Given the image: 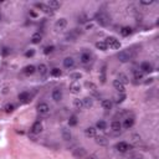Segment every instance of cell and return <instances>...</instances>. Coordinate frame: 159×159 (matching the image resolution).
I'll use <instances>...</instances> for the list:
<instances>
[{
  "mask_svg": "<svg viewBox=\"0 0 159 159\" xmlns=\"http://www.w3.org/2000/svg\"><path fill=\"white\" fill-rule=\"evenodd\" d=\"M117 59L119 62L122 63H127L129 62L132 59H133V51L129 50V49H126V50H122L117 54Z\"/></svg>",
  "mask_w": 159,
  "mask_h": 159,
  "instance_id": "6da1fadb",
  "label": "cell"
},
{
  "mask_svg": "<svg viewBox=\"0 0 159 159\" xmlns=\"http://www.w3.org/2000/svg\"><path fill=\"white\" fill-rule=\"evenodd\" d=\"M94 19H96V21L101 26H108L109 23H111L109 16L106 13H103V11H98L96 14V16H94Z\"/></svg>",
  "mask_w": 159,
  "mask_h": 159,
  "instance_id": "7a4b0ae2",
  "label": "cell"
},
{
  "mask_svg": "<svg viewBox=\"0 0 159 159\" xmlns=\"http://www.w3.org/2000/svg\"><path fill=\"white\" fill-rule=\"evenodd\" d=\"M104 42H106V45H107V47H111V49L117 50V49H119V47H121L119 40H117L114 36H108V38H106Z\"/></svg>",
  "mask_w": 159,
  "mask_h": 159,
  "instance_id": "3957f363",
  "label": "cell"
},
{
  "mask_svg": "<svg viewBox=\"0 0 159 159\" xmlns=\"http://www.w3.org/2000/svg\"><path fill=\"white\" fill-rule=\"evenodd\" d=\"M116 149L121 153H127L128 150L132 149V144H129V143H127V142H118L117 144H116Z\"/></svg>",
  "mask_w": 159,
  "mask_h": 159,
  "instance_id": "277c9868",
  "label": "cell"
},
{
  "mask_svg": "<svg viewBox=\"0 0 159 159\" xmlns=\"http://www.w3.org/2000/svg\"><path fill=\"white\" fill-rule=\"evenodd\" d=\"M36 109H38V113L40 116H45V114H47L50 112V106L46 102H40L38 104V107H36Z\"/></svg>",
  "mask_w": 159,
  "mask_h": 159,
  "instance_id": "5b68a950",
  "label": "cell"
},
{
  "mask_svg": "<svg viewBox=\"0 0 159 159\" xmlns=\"http://www.w3.org/2000/svg\"><path fill=\"white\" fill-rule=\"evenodd\" d=\"M86 154H87V152L83 147H78V148H76V149H73V152H72V155L76 159H82V158L86 157Z\"/></svg>",
  "mask_w": 159,
  "mask_h": 159,
  "instance_id": "8992f818",
  "label": "cell"
},
{
  "mask_svg": "<svg viewBox=\"0 0 159 159\" xmlns=\"http://www.w3.org/2000/svg\"><path fill=\"white\" fill-rule=\"evenodd\" d=\"M66 28H67V20L65 18H61L55 23V30L56 31H63Z\"/></svg>",
  "mask_w": 159,
  "mask_h": 159,
  "instance_id": "52a82bcc",
  "label": "cell"
},
{
  "mask_svg": "<svg viewBox=\"0 0 159 159\" xmlns=\"http://www.w3.org/2000/svg\"><path fill=\"white\" fill-rule=\"evenodd\" d=\"M91 60H92V55L87 51H83L82 54L80 55V62H81L82 65H87V63L91 62Z\"/></svg>",
  "mask_w": 159,
  "mask_h": 159,
  "instance_id": "ba28073f",
  "label": "cell"
},
{
  "mask_svg": "<svg viewBox=\"0 0 159 159\" xmlns=\"http://www.w3.org/2000/svg\"><path fill=\"white\" fill-rule=\"evenodd\" d=\"M51 97H52V99H54V101H56V102H59V101H61V99H62V97H63L62 89H61V88H59V87L54 88V89H52V92H51Z\"/></svg>",
  "mask_w": 159,
  "mask_h": 159,
  "instance_id": "9c48e42d",
  "label": "cell"
},
{
  "mask_svg": "<svg viewBox=\"0 0 159 159\" xmlns=\"http://www.w3.org/2000/svg\"><path fill=\"white\" fill-rule=\"evenodd\" d=\"M42 132V123L40 121H36L33 123V126H31V133L33 134H40Z\"/></svg>",
  "mask_w": 159,
  "mask_h": 159,
  "instance_id": "30bf717a",
  "label": "cell"
},
{
  "mask_svg": "<svg viewBox=\"0 0 159 159\" xmlns=\"http://www.w3.org/2000/svg\"><path fill=\"white\" fill-rule=\"evenodd\" d=\"M62 63H63V67L65 68H73L75 67V65H76V62H75V60H73V57H71V56H67V57H65L63 59V61H62Z\"/></svg>",
  "mask_w": 159,
  "mask_h": 159,
  "instance_id": "8fae6325",
  "label": "cell"
},
{
  "mask_svg": "<svg viewBox=\"0 0 159 159\" xmlns=\"http://www.w3.org/2000/svg\"><path fill=\"white\" fill-rule=\"evenodd\" d=\"M133 124H134V117L131 116V117H127L124 119V122L122 123V127H123L124 129H131L132 127H133Z\"/></svg>",
  "mask_w": 159,
  "mask_h": 159,
  "instance_id": "7c38bea8",
  "label": "cell"
},
{
  "mask_svg": "<svg viewBox=\"0 0 159 159\" xmlns=\"http://www.w3.org/2000/svg\"><path fill=\"white\" fill-rule=\"evenodd\" d=\"M139 68H141V72H152L153 71V66H152V63L150 62H148V61H144V62H142L141 65H139Z\"/></svg>",
  "mask_w": 159,
  "mask_h": 159,
  "instance_id": "4fadbf2b",
  "label": "cell"
},
{
  "mask_svg": "<svg viewBox=\"0 0 159 159\" xmlns=\"http://www.w3.org/2000/svg\"><path fill=\"white\" fill-rule=\"evenodd\" d=\"M84 136L88 137V138H94L97 136V129L94 127H87L84 129Z\"/></svg>",
  "mask_w": 159,
  "mask_h": 159,
  "instance_id": "5bb4252c",
  "label": "cell"
},
{
  "mask_svg": "<svg viewBox=\"0 0 159 159\" xmlns=\"http://www.w3.org/2000/svg\"><path fill=\"white\" fill-rule=\"evenodd\" d=\"M122 123L119 121H112V123H111V129H112V132H114V133H119V132L122 131Z\"/></svg>",
  "mask_w": 159,
  "mask_h": 159,
  "instance_id": "9a60e30c",
  "label": "cell"
},
{
  "mask_svg": "<svg viewBox=\"0 0 159 159\" xmlns=\"http://www.w3.org/2000/svg\"><path fill=\"white\" fill-rule=\"evenodd\" d=\"M35 71H36V67L34 65H28V66H25L23 68V73H24V75H26V76L34 75Z\"/></svg>",
  "mask_w": 159,
  "mask_h": 159,
  "instance_id": "2e32d148",
  "label": "cell"
},
{
  "mask_svg": "<svg viewBox=\"0 0 159 159\" xmlns=\"http://www.w3.org/2000/svg\"><path fill=\"white\" fill-rule=\"evenodd\" d=\"M61 136H62V138L65 141H71V138H72L71 131L68 128H66V127H63V128L61 129Z\"/></svg>",
  "mask_w": 159,
  "mask_h": 159,
  "instance_id": "e0dca14e",
  "label": "cell"
},
{
  "mask_svg": "<svg viewBox=\"0 0 159 159\" xmlns=\"http://www.w3.org/2000/svg\"><path fill=\"white\" fill-rule=\"evenodd\" d=\"M70 92L73 93V94H78L80 92H81V86H80V83L72 82L70 84Z\"/></svg>",
  "mask_w": 159,
  "mask_h": 159,
  "instance_id": "ac0fdd59",
  "label": "cell"
},
{
  "mask_svg": "<svg viewBox=\"0 0 159 159\" xmlns=\"http://www.w3.org/2000/svg\"><path fill=\"white\" fill-rule=\"evenodd\" d=\"M99 80H101V82H102V83H104L106 80H107V65H103L102 68H101V71H99Z\"/></svg>",
  "mask_w": 159,
  "mask_h": 159,
  "instance_id": "d6986e66",
  "label": "cell"
},
{
  "mask_svg": "<svg viewBox=\"0 0 159 159\" xmlns=\"http://www.w3.org/2000/svg\"><path fill=\"white\" fill-rule=\"evenodd\" d=\"M31 42L33 44H35V45H38V44H40V42L42 41V34H40V33H35V34H33L31 35Z\"/></svg>",
  "mask_w": 159,
  "mask_h": 159,
  "instance_id": "ffe728a7",
  "label": "cell"
},
{
  "mask_svg": "<svg viewBox=\"0 0 159 159\" xmlns=\"http://www.w3.org/2000/svg\"><path fill=\"white\" fill-rule=\"evenodd\" d=\"M113 87L117 89L119 93H124V89H126V88H124V84H123V83H121L117 78H116L114 81H113Z\"/></svg>",
  "mask_w": 159,
  "mask_h": 159,
  "instance_id": "44dd1931",
  "label": "cell"
},
{
  "mask_svg": "<svg viewBox=\"0 0 159 159\" xmlns=\"http://www.w3.org/2000/svg\"><path fill=\"white\" fill-rule=\"evenodd\" d=\"M47 6H49V8L52 10V11H55V10L60 9L61 3H60V1H56V0H50V1L47 3Z\"/></svg>",
  "mask_w": 159,
  "mask_h": 159,
  "instance_id": "7402d4cb",
  "label": "cell"
},
{
  "mask_svg": "<svg viewBox=\"0 0 159 159\" xmlns=\"http://www.w3.org/2000/svg\"><path fill=\"white\" fill-rule=\"evenodd\" d=\"M18 98L21 101V102L26 103V102H29V101H30L31 96H30V93H29V92H26V91H25V92H21V93H19Z\"/></svg>",
  "mask_w": 159,
  "mask_h": 159,
  "instance_id": "603a6c76",
  "label": "cell"
},
{
  "mask_svg": "<svg viewBox=\"0 0 159 159\" xmlns=\"http://www.w3.org/2000/svg\"><path fill=\"white\" fill-rule=\"evenodd\" d=\"M101 106H102V108L106 111L112 109V102H111V99H102L101 101Z\"/></svg>",
  "mask_w": 159,
  "mask_h": 159,
  "instance_id": "cb8c5ba5",
  "label": "cell"
},
{
  "mask_svg": "<svg viewBox=\"0 0 159 159\" xmlns=\"http://www.w3.org/2000/svg\"><path fill=\"white\" fill-rule=\"evenodd\" d=\"M38 68H39V72H40V75L42 77H45L47 73H49V68H47V66L45 65V63H40Z\"/></svg>",
  "mask_w": 159,
  "mask_h": 159,
  "instance_id": "d4e9b609",
  "label": "cell"
},
{
  "mask_svg": "<svg viewBox=\"0 0 159 159\" xmlns=\"http://www.w3.org/2000/svg\"><path fill=\"white\" fill-rule=\"evenodd\" d=\"M82 103H83L84 108H89V107H92L93 106V99H92V97H84L82 99Z\"/></svg>",
  "mask_w": 159,
  "mask_h": 159,
  "instance_id": "484cf974",
  "label": "cell"
},
{
  "mask_svg": "<svg viewBox=\"0 0 159 159\" xmlns=\"http://www.w3.org/2000/svg\"><path fill=\"white\" fill-rule=\"evenodd\" d=\"M94 128L99 129V131H106V129H107V123H106V121L99 119L97 123H96V127H94Z\"/></svg>",
  "mask_w": 159,
  "mask_h": 159,
  "instance_id": "4316f807",
  "label": "cell"
},
{
  "mask_svg": "<svg viewBox=\"0 0 159 159\" xmlns=\"http://www.w3.org/2000/svg\"><path fill=\"white\" fill-rule=\"evenodd\" d=\"M94 138H96V143H97L98 146H107L108 141L106 139V137H103V136H96Z\"/></svg>",
  "mask_w": 159,
  "mask_h": 159,
  "instance_id": "83f0119b",
  "label": "cell"
},
{
  "mask_svg": "<svg viewBox=\"0 0 159 159\" xmlns=\"http://www.w3.org/2000/svg\"><path fill=\"white\" fill-rule=\"evenodd\" d=\"M77 36H78V33H77V31L72 30L71 33H68V34L66 35V40H67V41H75V40L77 39Z\"/></svg>",
  "mask_w": 159,
  "mask_h": 159,
  "instance_id": "f1b7e54d",
  "label": "cell"
},
{
  "mask_svg": "<svg viewBox=\"0 0 159 159\" xmlns=\"http://www.w3.org/2000/svg\"><path fill=\"white\" fill-rule=\"evenodd\" d=\"M117 80L121 82V83H123V84H127L129 82V78L127 77V75H124V73H118V76H117Z\"/></svg>",
  "mask_w": 159,
  "mask_h": 159,
  "instance_id": "f546056e",
  "label": "cell"
},
{
  "mask_svg": "<svg viewBox=\"0 0 159 159\" xmlns=\"http://www.w3.org/2000/svg\"><path fill=\"white\" fill-rule=\"evenodd\" d=\"M131 34H132V28H129V26H124V28L121 29V35L124 36V38L129 36Z\"/></svg>",
  "mask_w": 159,
  "mask_h": 159,
  "instance_id": "4dcf8cb0",
  "label": "cell"
},
{
  "mask_svg": "<svg viewBox=\"0 0 159 159\" xmlns=\"http://www.w3.org/2000/svg\"><path fill=\"white\" fill-rule=\"evenodd\" d=\"M35 6L38 8V9H41L42 11H45V13H52V10L47 6V5H44V4H41V3H36Z\"/></svg>",
  "mask_w": 159,
  "mask_h": 159,
  "instance_id": "1f68e13d",
  "label": "cell"
},
{
  "mask_svg": "<svg viewBox=\"0 0 159 159\" xmlns=\"http://www.w3.org/2000/svg\"><path fill=\"white\" fill-rule=\"evenodd\" d=\"M77 21H78L80 24H86L87 21H88V16H87V15L84 14V13H81V14H80L78 16H77Z\"/></svg>",
  "mask_w": 159,
  "mask_h": 159,
  "instance_id": "d6a6232c",
  "label": "cell"
},
{
  "mask_svg": "<svg viewBox=\"0 0 159 159\" xmlns=\"http://www.w3.org/2000/svg\"><path fill=\"white\" fill-rule=\"evenodd\" d=\"M50 75L52 76V77H60L61 75H62V71L60 70L59 67H54L52 70L50 71Z\"/></svg>",
  "mask_w": 159,
  "mask_h": 159,
  "instance_id": "836d02e7",
  "label": "cell"
},
{
  "mask_svg": "<svg viewBox=\"0 0 159 159\" xmlns=\"http://www.w3.org/2000/svg\"><path fill=\"white\" fill-rule=\"evenodd\" d=\"M96 49H98L101 51H106L108 47H107V45H106L104 41H98V42H96Z\"/></svg>",
  "mask_w": 159,
  "mask_h": 159,
  "instance_id": "e575fe53",
  "label": "cell"
},
{
  "mask_svg": "<svg viewBox=\"0 0 159 159\" xmlns=\"http://www.w3.org/2000/svg\"><path fill=\"white\" fill-rule=\"evenodd\" d=\"M82 78V73H80V72H75V73H71L70 75V80H72L73 82H77L78 80H81Z\"/></svg>",
  "mask_w": 159,
  "mask_h": 159,
  "instance_id": "d590c367",
  "label": "cell"
},
{
  "mask_svg": "<svg viewBox=\"0 0 159 159\" xmlns=\"http://www.w3.org/2000/svg\"><path fill=\"white\" fill-rule=\"evenodd\" d=\"M84 84H86V87L91 89V91H92L94 94H97V87H96V84H94V83H92V82H86Z\"/></svg>",
  "mask_w": 159,
  "mask_h": 159,
  "instance_id": "8d00e7d4",
  "label": "cell"
},
{
  "mask_svg": "<svg viewBox=\"0 0 159 159\" xmlns=\"http://www.w3.org/2000/svg\"><path fill=\"white\" fill-rule=\"evenodd\" d=\"M73 106L76 107V109H83V103H82V99H73Z\"/></svg>",
  "mask_w": 159,
  "mask_h": 159,
  "instance_id": "74e56055",
  "label": "cell"
},
{
  "mask_svg": "<svg viewBox=\"0 0 159 159\" xmlns=\"http://www.w3.org/2000/svg\"><path fill=\"white\" fill-rule=\"evenodd\" d=\"M54 50H55V46L47 45V46L44 47V54L45 55H49V54H51V52H54Z\"/></svg>",
  "mask_w": 159,
  "mask_h": 159,
  "instance_id": "f35d334b",
  "label": "cell"
},
{
  "mask_svg": "<svg viewBox=\"0 0 159 159\" xmlns=\"http://www.w3.org/2000/svg\"><path fill=\"white\" fill-rule=\"evenodd\" d=\"M77 117H76V116H71V117H70V119H68V126H70V127H73V126H76L77 124Z\"/></svg>",
  "mask_w": 159,
  "mask_h": 159,
  "instance_id": "ab89813d",
  "label": "cell"
},
{
  "mask_svg": "<svg viewBox=\"0 0 159 159\" xmlns=\"http://www.w3.org/2000/svg\"><path fill=\"white\" fill-rule=\"evenodd\" d=\"M4 109H5V112L6 113H10V112H13V111L15 109V106L13 103H8V104H5Z\"/></svg>",
  "mask_w": 159,
  "mask_h": 159,
  "instance_id": "60d3db41",
  "label": "cell"
},
{
  "mask_svg": "<svg viewBox=\"0 0 159 159\" xmlns=\"http://www.w3.org/2000/svg\"><path fill=\"white\" fill-rule=\"evenodd\" d=\"M126 99V94L124 93H119L118 94V96H117V98H116V103H122V102H123V101Z\"/></svg>",
  "mask_w": 159,
  "mask_h": 159,
  "instance_id": "b9f144b4",
  "label": "cell"
},
{
  "mask_svg": "<svg viewBox=\"0 0 159 159\" xmlns=\"http://www.w3.org/2000/svg\"><path fill=\"white\" fill-rule=\"evenodd\" d=\"M133 73H134V80H143V72H141L138 70H134Z\"/></svg>",
  "mask_w": 159,
  "mask_h": 159,
  "instance_id": "7bdbcfd3",
  "label": "cell"
},
{
  "mask_svg": "<svg viewBox=\"0 0 159 159\" xmlns=\"http://www.w3.org/2000/svg\"><path fill=\"white\" fill-rule=\"evenodd\" d=\"M132 141H133V143H139L141 142V136L139 134H133L132 136Z\"/></svg>",
  "mask_w": 159,
  "mask_h": 159,
  "instance_id": "ee69618b",
  "label": "cell"
},
{
  "mask_svg": "<svg viewBox=\"0 0 159 159\" xmlns=\"http://www.w3.org/2000/svg\"><path fill=\"white\" fill-rule=\"evenodd\" d=\"M141 4H142V5H146V6H148V5L154 4V1H153V0H142Z\"/></svg>",
  "mask_w": 159,
  "mask_h": 159,
  "instance_id": "f6af8a7d",
  "label": "cell"
},
{
  "mask_svg": "<svg viewBox=\"0 0 159 159\" xmlns=\"http://www.w3.org/2000/svg\"><path fill=\"white\" fill-rule=\"evenodd\" d=\"M34 54H35V51H34L33 49H30L29 51H26L25 56H26V57H31V56H34Z\"/></svg>",
  "mask_w": 159,
  "mask_h": 159,
  "instance_id": "bcb514c9",
  "label": "cell"
},
{
  "mask_svg": "<svg viewBox=\"0 0 159 159\" xmlns=\"http://www.w3.org/2000/svg\"><path fill=\"white\" fill-rule=\"evenodd\" d=\"M87 159H97V158H96V157H93V155H91V157H88Z\"/></svg>",
  "mask_w": 159,
  "mask_h": 159,
  "instance_id": "7dc6e473",
  "label": "cell"
},
{
  "mask_svg": "<svg viewBox=\"0 0 159 159\" xmlns=\"http://www.w3.org/2000/svg\"><path fill=\"white\" fill-rule=\"evenodd\" d=\"M132 159H143L142 157H134V158H132Z\"/></svg>",
  "mask_w": 159,
  "mask_h": 159,
  "instance_id": "c3c4849f",
  "label": "cell"
},
{
  "mask_svg": "<svg viewBox=\"0 0 159 159\" xmlns=\"http://www.w3.org/2000/svg\"><path fill=\"white\" fill-rule=\"evenodd\" d=\"M0 20H1V16H0Z\"/></svg>",
  "mask_w": 159,
  "mask_h": 159,
  "instance_id": "681fc988",
  "label": "cell"
}]
</instances>
